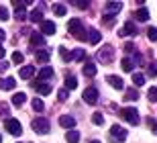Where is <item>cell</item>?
Segmentation results:
<instances>
[{"label":"cell","mask_w":157,"mask_h":143,"mask_svg":"<svg viewBox=\"0 0 157 143\" xmlns=\"http://www.w3.org/2000/svg\"><path fill=\"white\" fill-rule=\"evenodd\" d=\"M67 29H70V33L76 39H88V33H84V25H82L80 18H71L70 23H67Z\"/></svg>","instance_id":"1"},{"label":"cell","mask_w":157,"mask_h":143,"mask_svg":"<svg viewBox=\"0 0 157 143\" xmlns=\"http://www.w3.org/2000/svg\"><path fill=\"white\" fill-rule=\"evenodd\" d=\"M96 57H98V62L102 63H112V59H114V47L112 45H104V47H100L98 53H96Z\"/></svg>","instance_id":"2"},{"label":"cell","mask_w":157,"mask_h":143,"mask_svg":"<svg viewBox=\"0 0 157 143\" xmlns=\"http://www.w3.org/2000/svg\"><path fill=\"white\" fill-rule=\"evenodd\" d=\"M121 117L127 121V123H131V125H139V123H141L139 110L133 109V106H127V109H122V110H121Z\"/></svg>","instance_id":"3"},{"label":"cell","mask_w":157,"mask_h":143,"mask_svg":"<svg viewBox=\"0 0 157 143\" xmlns=\"http://www.w3.org/2000/svg\"><path fill=\"white\" fill-rule=\"evenodd\" d=\"M31 127H33V131H35V133H39V135H45V133H49V129H51L49 121H47V119H43V117H39V119H33Z\"/></svg>","instance_id":"4"},{"label":"cell","mask_w":157,"mask_h":143,"mask_svg":"<svg viewBox=\"0 0 157 143\" xmlns=\"http://www.w3.org/2000/svg\"><path fill=\"white\" fill-rule=\"evenodd\" d=\"M4 129L10 133V135H17V137L23 133V127H21V123H18L17 119H6L4 121Z\"/></svg>","instance_id":"5"},{"label":"cell","mask_w":157,"mask_h":143,"mask_svg":"<svg viewBox=\"0 0 157 143\" xmlns=\"http://www.w3.org/2000/svg\"><path fill=\"white\" fill-rule=\"evenodd\" d=\"M82 98H84V102H88V104H96V102H98V90H96L94 86H90V88L84 90Z\"/></svg>","instance_id":"6"},{"label":"cell","mask_w":157,"mask_h":143,"mask_svg":"<svg viewBox=\"0 0 157 143\" xmlns=\"http://www.w3.org/2000/svg\"><path fill=\"white\" fill-rule=\"evenodd\" d=\"M110 137L114 141H124L127 139V129H122L121 125H112L110 127Z\"/></svg>","instance_id":"7"},{"label":"cell","mask_w":157,"mask_h":143,"mask_svg":"<svg viewBox=\"0 0 157 143\" xmlns=\"http://www.w3.org/2000/svg\"><path fill=\"white\" fill-rule=\"evenodd\" d=\"M118 35H121V37H127V35H137V27H135V23H131V21H128V23H124V25H122V29L118 31Z\"/></svg>","instance_id":"8"},{"label":"cell","mask_w":157,"mask_h":143,"mask_svg":"<svg viewBox=\"0 0 157 143\" xmlns=\"http://www.w3.org/2000/svg\"><path fill=\"white\" fill-rule=\"evenodd\" d=\"M106 14H112V17H117V12L122 10V2H106Z\"/></svg>","instance_id":"9"},{"label":"cell","mask_w":157,"mask_h":143,"mask_svg":"<svg viewBox=\"0 0 157 143\" xmlns=\"http://www.w3.org/2000/svg\"><path fill=\"white\" fill-rule=\"evenodd\" d=\"M55 23H53V21H43V23H41V35H53L55 33Z\"/></svg>","instance_id":"10"},{"label":"cell","mask_w":157,"mask_h":143,"mask_svg":"<svg viewBox=\"0 0 157 143\" xmlns=\"http://www.w3.org/2000/svg\"><path fill=\"white\" fill-rule=\"evenodd\" d=\"M59 125L63 127V129H74L76 127V119L70 117V114H63V117H59Z\"/></svg>","instance_id":"11"},{"label":"cell","mask_w":157,"mask_h":143,"mask_svg":"<svg viewBox=\"0 0 157 143\" xmlns=\"http://www.w3.org/2000/svg\"><path fill=\"white\" fill-rule=\"evenodd\" d=\"M35 74H37V72H35V68H33V66H23V68H21V72H18V76H21L23 80H31Z\"/></svg>","instance_id":"12"},{"label":"cell","mask_w":157,"mask_h":143,"mask_svg":"<svg viewBox=\"0 0 157 143\" xmlns=\"http://www.w3.org/2000/svg\"><path fill=\"white\" fill-rule=\"evenodd\" d=\"M31 47H45V37H43V35L41 33H33L31 35Z\"/></svg>","instance_id":"13"},{"label":"cell","mask_w":157,"mask_h":143,"mask_svg":"<svg viewBox=\"0 0 157 143\" xmlns=\"http://www.w3.org/2000/svg\"><path fill=\"white\" fill-rule=\"evenodd\" d=\"M106 82H108L114 90H122V88H124V82H122V78H118V76H108Z\"/></svg>","instance_id":"14"},{"label":"cell","mask_w":157,"mask_h":143,"mask_svg":"<svg viewBox=\"0 0 157 143\" xmlns=\"http://www.w3.org/2000/svg\"><path fill=\"white\" fill-rule=\"evenodd\" d=\"M17 80L14 78H0V90H14Z\"/></svg>","instance_id":"15"},{"label":"cell","mask_w":157,"mask_h":143,"mask_svg":"<svg viewBox=\"0 0 157 143\" xmlns=\"http://www.w3.org/2000/svg\"><path fill=\"white\" fill-rule=\"evenodd\" d=\"M53 78V68H49V66H45V68L39 70V82H47Z\"/></svg>","instance_id":"16"},{"label":"cell","mask_w":157,"mask_h":143,"mask_svg":"<svg viewBox=\"0 0 157 143\" xmlns=\"http://www.w3.org/2000/svg\"><path fill=\"white\" fill-rule=\"evenodd\" d=\"M100 39H102V35H100V31H96V29H88V41L92 43V45H98Z\"/></svg>","instance_id":"17"},{"label":"cell","mask_w":157,"mask_h":143,"mask_svg":"<svg viewBox=\"0 0 157 143\" xmlns=\"http://www.w3.org/2000/svg\"><path fill=\"white\" fill-rule=\"evenodd\" d=\"M35 57H37V62H39V63H47V62H49V57H51V51H49V49H37Z\"/></svg>","instance_id":"18"},{"label":"cell","mask_w":157,"mask_h":143,"mask_svg":"<svg viewBox=\"0 0 157 143\" xmlns=\"http://www.w3.org/2000/svg\"><path fill=\"white\" fill-rule=\"evenodd\" d=\"M33 86H35V90L39 92V94H43V96L51 92V84H47V82H35Z\"/></svg>","instance_id":"19"},{"label":"cell","mask_w":157,"mask_h":143,"mask_svg":"<svg viewBox=\"0 0 157 143\" xmlns=\"http://www.w3.org/2000/svg\"><path fill=\"white\" fill-rule=\"evenodd\" d=\"M135 18H137V21H141V23H145V21H149V10H147L145 6H141L139 10L135 12Z\"/></svg>","instance_id":"20"},{"label":"cell","mask_w":157,"mask_h":143,"mask_svg":"<svg viewBox=\"0 0 157 143\" xmlns=\"http://www.w3.org/2000/svg\"><path fill=\"white\" fill-rule=\"evenodd\" d=\"M25 102H27V94H25V92H17V94L12 96V104H14V106H23Z\"/></svg>","instance_id":"21"},{"label":"cell","mask_w":157,"mask_h":143,"mask_svg":"<svg viewBox=\"0 0 157 143\" xmlns=\"http://www.w3.org/2000/svg\"><path fill=\"white\" fill-rule=\"evenodd\" d=\"M84 76H88V78H92V76H96V63L92 62H86V66H84Z\"/></svg>","instance_id":"22"},{"label":"cell","mask_w":157,"mask_h":143,"mask_svg":"<svg viewBox=\"0 0 157 143\" xmlns=\"http://www.w3.org/2000/svg\"><path fill=\"white\" fill-rule=\"evenodd\" d=\"M65 141L67 143H78L80 141V133H78L76 129H70V131L65 133Z\"/></svg>","instance_id":"23"},{"label":"cell","mask_w":157,"mask_h":143,"mask_svg":"<svg viewBox=\"0 0 157 143\" xmlns=\"http://www.w3.org/2000/svg\"><path fill=\"white\" fill-rule=\"evenodd\" d=\"M74 88H78V80H76V76L67 74V76H65V90H74Z\"/></svg>","instance_id":"24"},{"label":"cell","mask_w":157,"mask_h":143,"mask_svg":"<svg viewBox=\"0 0 157 143\" xmlns=\"http://www.w3.org/2000/svg\"><path fill=\"white\" fill-rule=\"evenodd\" d=\"M29 18L33 23H43V12H41V8H35L33 12H29Z\"/></svg>","instance_id":"25"},{"label":"cell","mask_w":157,"mask_h":143,"mask_svg":"<svg viewBox=\"0 0 157 143\" xmlns=\"http://www.w3.org/2000/svg\"><path fill=\"white\" fill-rule=\"evenodd\" d=\"M121 66H122L124 72H133V70H135V62L131 59V57H124V59L121 62Z\"/></svg>","instance_id":"26"},{"label":"cell","mask_w":157,"mask_h":143,"mask_svg":"<svg viewBox=\"0 0 157 143\" xmlns=\"http://www.w3.org/2000/svg\"><path fill=\"white\" fill-rule=\"evenodd\" d=\"M27 14H29V12L25 10V6L14 8V18H17V21H25V18H27Z\"/></svg>","instance_id":"27"},{"label":"cell","mask_w":157,"mask_h":143,"mask_svg":"<svg viewBox=\"0 0 157 143\" xmlns=\"http://www.w3.org/2000/svg\"><path fill=\"white\" fill-rule=\"evenodd\" d=\"M70 57L74 59V62H82V59L86 57V51H84V49H76V51L70 53Z\"/></svg>","instance_id":"28"},{"label":"cell","mask_w":157,"mask_h":143,"mask_svg":"<svg viewBox=\"0 0 157 143\" xmlns=\"http://www.w3.org/2000/svg\"><path fill=\"white\" fill-rule=\"evenodd\" d=\"M51 8H53V12H55L57 17H65V4H59V2H55Z\"/></svg>","instance_id":"29"},{"label":"cell","mask_w":157,"mask_h":143,"mask_svg":"<svg viewBox=\"0 0 157 143\" xmlns=\"http://www.w3.org/2000/svg\"><path fill=\"white\" fill-rule=\"evenodd\" d=\"M133 84L135 86H143L145 84V76L143 74H133Z\"/></svg>","instance_id":"30"},{"label":"cell","mask_w":157,"mask_h":143,"mask_svg":"<svg viewBox=\"0 0 157 143\" xmlns=\"http://www.w3.org/2000/svg\"><path fill=\"white\" fill-rule=\"evenodd\" d=\"M33 109H35L37 113H41V110L45 109V104H43V100H41V98H33Z\"/></svg>","instance_id":"31"},{"label":"cell","mask_w":157,"mask_h":143,"mask_svg":"<svg viewBox=\"0 0 157 143\" xmlns=\"http://www.w3.org/2000/svg\"><path fill=\"white\" fill-rule=\"evenodd\" d=\"M127 100H137V98H139V92L135 90V88H131V90H127Z\"/></svg>","instance_id":"32"},{"label":"cell","mask_w":157,"mask_h":143,"mask_svg":"<svg viewBox=\"0 0 157 143\" xmlns=\"http://www.w3.org/2000/svg\"><path fill=\"white\" fill-rule=\"evenodd\" d=\"M147 96H149V100H151V102H157V86L149 88V92H147Z\"/></svg>","instance_id":"33"},{"label":"cell","mask_w":157,"mask_h":143,"mask_svg":"<svg viewBox=\"0 0 157 143\" xmlns=\"http://www.w3.org/2000/svg\"><path fill=\"white\" fill-rule=\"evenodd\" d=\"M147 74H149V76H157V62H155V59L149 63V68H147Z\"/></svg>","instance_id":"34"},{"label":"cell","mask_w":157,"mask_h":143,"mask_svg":"<svg viewBox=\"0 0 157 143\" xmlns=\"http://www.w3.org/2000/svg\"><path fill=\"white\" fill-rule=\"evenodd\" d=\"M92 123L94 125H102V123H104V117H102L100 113H94L92 114Z\"/></svg>","instance_id":"35"},{"label":"cell","mask_w":157,"mask_h":143,"mask_svg":"<svg viewBox=\"0 0 157 143\" xmlns=\"http://www.w3.org/2000/svg\"><path fill=\"white\" fill-rule=\"evenodd\" d=\"M12 62H14V63H23L25 62V55L21 51H14V53H12Z\"/></svg>","instance_id":"36"},{"label":"cell","mask_w":157,"mask_h":143,"mask_svg":"<svg viewBox=\"0 0 157 143\" xmlns=\"http://www.w3.org/2000/svg\"><path fill=\"white\" fill-rule=\"evenodd\" d=\"M147 37H149V41H157V29L155 27L147 29Z\"/></svg>","instance_id":"37"},{"label":"cell","mask_w":157,"mask_h":143,"mask_svg":"<svg viewBox=\"0 0 157 143\" xmlns=\"http://www.w3.org/2000/svg\"><path fill=\"white\" fill-rule=\"evenodd\" d=\"M59 55H61V59H63V62H70V59H71V57H70V51H67L65 47H59Z\"/></svg>","instance_id":"38"},{"label":"cell","mask_w":157,"mask_h":143,"mask_svg":"<svg viewBox=\"0 0 157 143\" xmlns=\"http://www.w3.org/2000/svg\"><path fill=\"white\" fill-rule=\"evenodd\" d=\"M67 96H70V90H65V88H61V90L57 92V98L63 102V100H67Z\"/></svg>","instance_id":"39"},{"label":"cell","mask_w":157,"mask_h":143,"mask_svg":"<svg viewBox=\"0 0 157 143\" xmlns=\"http://www.w3.org/2000/svg\"><path fill=\"white\" fill-rule=\"evenodd\" d=\"M8 10H6V6H0V21H8Z\"/></svg>","instance_id":"40"},{"label":"cell","mask_w":157,"mask_h":143,"mask_svg":"<svg viewBox=\"0 0 157 143\" xmlns=\"http://www.w3.org/2000/svg\"><path fill=\"white\" fill-rule=\"evenodd\" d=\"M6 114H8V104L0 102V117H6Z\"/></svg>","instance_id":"41"},{"label":"cell","mask_w":157,"mask_h":143,"mask_svg":"<svg viewBox=\"0 0 157 143\" xmlns=\"http://www.w3.org/2000/svg\"><path fill=\"white\" fill-rule=\"evenodd\" d=\"M124 51H127V53H133L135 51V45H133V43H124Z\"/></svg>","instance_id":"42"},{"label":"cell","mask_w":157,"mask_h":143,"mask_svg":"<svg viewBox=\"0 0 157 143\" xmlns=\"http://www.w3.org/2000/svg\"><path fill=\"white\" fill-rule=\"evenodd\" d=\"M74 6H78V8H88V2H74Z\"/></svg>","instance_id":"43"},{"label":"cell","mask_w":157,"mask_h":143,"mask_svg":"<svg viewBox=\"0 0 157 143\" xmlns=\"http://www.w3.org/2000/svg\"><path fill=\"white\" fill-rule=\"evenodd\" d=\"M6 68H8V63H4V62H0V74H2V72H6Z\"/></svg>","instance_id":"44"},{"label":"cell","mask_w":157,"mask_h":143,"mask_svg":"<svg viewBox=\"0 0 157 143\" xmlns=\"http://www.w3.org/2000/svg\"><path fill=\"white\" fill-rule=\"evenodd\" d=\"M6 55V49H4V47H2V45H0V59H2V57H4Z\"/></svg>","instance_id":"45"},{"label":"cell","mask_w":157,"mask_h":143,"mask_svg":"<svg viewBox=\"0 0 157 143\" xmlns=\"http://www.w3.org/2000/svg\"><path fill=\"white\" fill-rule=\"evenodd\" d=\"M4 39H6V33H4V31H0V43H2Z\"/></svg>","instance_id":"46"},{"label":"cell","mask_w":157,"mask_h":143,"mask_svg":"<svg viewBox=\"0 0 157 143\" xmlns=\"http://www.w3.org/2000/svg\"><path fill=\"white\" fill-rule=\"evenodd\" d=\"M151 127H153V133L157 135V123H155V121H153V125H151Z\"/></svg>","instance_id":"47"},{"label":"cell","mask_w":157,"mask_h":143,"mask_svg":"<svg viewBox=\"0 0 157 143\" xmlns=\"http://www.w3.org/2000/svg\"><path fill=\"white\" fill-rule=\"evenodd\" d=\"M90 143H100V141H98V139H94V141H90Z\"/></svg>","instance_id":"48"},{"label":"cell","mask_w":157,"mask_h":143,"mask_svg":"<svg viewBox=\"0 0 157 143\" xmlns=\"http://www.w3.org/2000/svg\"><path fill=\"white\" fill-rule=\"evenodd\" d=\"M0 143H2V137H0Z\"/></svg>","instance_id":"49"}]
</instances>
